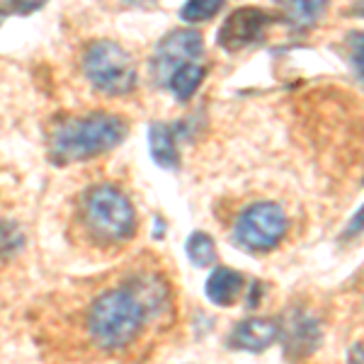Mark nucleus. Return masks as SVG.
Here are the masks:
<instances>
[{
    "instance_id": "nucleus-1",
    "label": "nucleus",
    "mask_w": 364,
    "mask_h": 364,
    "mask_svg": "<svg viewBox=\"0 0 364 364\" xmlns=\"http://www.w3.org/2000/svg\"><path fill=\"white\" fill-rule=\"evenodd\" d=\"M166 284L154 277H139L132 284L102 291L87 309V336L100 350L119 352L136 343L151 316L168 306Z\"/></svg>"
},
{
    "instance_id": "nucleus-2",
    "label": "nucleus",
    "mask_w": 364,
    "mask_h": 364,
    "mask_svg": "<svg viewBox=\"0 0 364 364\" xmlns=\"http://www.w3.org/2000/svg\"><path fill=\"white\" fill-rule=\"evenodd\" d=\"M127 136V122L117 114H87L63 122L51 136V154L58 163L87 161L107 154Z\"/></svg>"
},
{
    "instance_id": "nucleus-3",
    "label": "nucleus",
    "mask_w": 364,
    "mask_h": 364,
    "mask_svg": "<svg viewBox=\"0 0 364 364\" xmlns=\"http://www.w3.org/2000/svg\"><path fill=\"white\" fill-rule=\"evenodd\" d=\"M85 231L100 243H124L136 233V214L129 197L114 185H95L80 199Z\"/></svg>"
},
{
    "instance_id": "nucleus-4",
    "label": "nucleus",
    "mask_w": 364,
    "mask_h": 364,
    "mask_svg": "<svg viewBox=\"0 0 364 364\" xmlns=\"http://www.w3.org/2000/svg\"><path fill=\"white\" fill-rule=\"evenodd\" d=\"M85 75L105 95H129L136 87V63L117 42L100 39L85 49Z\"/></svg>"
},
{
    "instance_id": "nucleus-5",
    "label": "nucleus",
    "mask_w": 364,
    "mask_h": 364,
    "mask_svg": "<svg viewBox=\"0 0 364 364\" xmlns=\"http://www.w3.org/2000/svg\"><path fill=\"white\" fill-rule=\"evenodd\" d=\"M287 214L279 204L274 202H257L238 216L233 226V238L243 250L250 252H267L287 233Z\"/></svg>"
},
{
    "instance_id": "nucleus-6",
    "label": "nucleus",
    "mask_w": 364,
    "mask_h": 364,
    "mask_svg": "<svg viewBox=\"0 0 364 364\" xmlns=\"http://www.w3.org/2000/svg\"><path fill=\"white\" fill-rule=\"evenodd\" d=\"M204 54V39L195 29H175L161 44L156 46L154 58H151V75L158 83H168L170 75L178 70L182 63L197 61Z\"/></svg>"
},
{
    "instance_id": "nucleus-7",
    "label": "nucleus",
    "mask_w": 364,
    "mask_h": 364,
    "mask_svg": "<svg viewBox=\"0 0 364 364\" xmlns=\"http://www.w3.org/2000/svg\"><path fill=\"white\" fill-rule=\"evenodd\" d=\"M269 22H272V17L257 8L236 10V13L224 22V27H221L219 44L228 51L243 49V46H248L255 42V39L262 37V32H265V27Z\"/></svg>"
},
{
    "instance_id": "nucleus-8",
    "label": "nucleus",
    "mask_w": 364,
    "mask_h": 364,
    "mask_svg": "<svg viewBox=\"0 0 364 364\" xmlns=\"http://www.w3.org/2000/svg\"><path fill=\"white\" fill-rule=\"evenodd\" d=\"M287 343V355L291 357H306L311 355L321 343V328L311 316L301 314H291V321L284 326V333H282Z\"/></svg>"
},
{
    "instance_id": "nucleus-9",
    "label": "nucleus",
    "mask_w": 364,
    "mask_h": 364,
    "mask_svg": "<svg viewBox=\"0 0 364 364\" xmlns=\"http://www.w3.org/2000/svg\"><path fill=\"white\" fill-rule=\"evenodd\" d=\"M279 338V326L267 318H250L236 326L231 333V345L245 352H262Z\"/></svg>"
},
{
    "instance_id": "nucleus-10",
    "label": "nucleus",
    "mask_w": 364,
    "mask_h": 364,
    "mask_svg": "<svg viewBox=\"0 0 364 364\" xmlns=\"http://www.w3.org/2000/svg\"><path fill=\"white\" fill-rule=\"evenodd\" d=\"M240 289H243V277H240L236 269L216 267L211 272V277L207 279V296L216 306H231L238 299Z\"/></svg>"
},
{
    "instance_id": "nucleus-11",
    "label": "nucleus",
    "mask_w": 364,
    "mask_h": 364,
    "mask_svg": "<svg viewBox=\"0 0 364 364\" xmlns=\"http://www.w3.org/2000/svg\"><path fill=\"white\" fill-rule=\"evenodd\" d=\"M149 141H151V156L161 168L166 170H175L180 166V156L178 149H175V139L170 134V129L166 124H154L149 132Z\"/></svg>"
},
{
    "instance_id": "nucleus-12",
    "label": "nucleus",
    "mask_w": 364,
    "mask_h": 364,
    "mask_svg": "<svg viewBox=\"0 0 364 364\" xmlns=\"http://www.w3.org/2000/svg\"><path fill=\"white\" fill-rule=\"evenodd\" d=\"M202 80H204V68L199 66L197 61H187V63H182L173 75H170L168 85L180 102H187V100L199 90Z\"/></svg>"
},
{
    "instance_id": "nucleus-13",
    "label": "nucleus",
    "mask_w": 364,
    "mask_h": 364,
    "mask_svg": "<svg viewBox=\"0 0 364 364\" xmlns=\"http://www.w3.org/2000/svg\"><path fill=\"white\" fill-rule=\"evenodd\" d=\"M277 3L282 5V10H284L287 17L294 25L306 27L318 20V15L323 13L328 0H277Z\"/></svg>"
},
{
    "instance_id": "nucleus-14",
    "label": "nucleus",
    "mask_w": 364,
    "mask_h": 364,
    "mask_svg": "<svg viewBox=\"0 0 364 364\" xmlns=\"http://www.w3.org/2000/svg\"><path fill=\"white\" fill-rule=\"evenodd\" d=\"M187 257L197 267H211L216 262V245L214 238L204 231H195L187 238Z\"/></svg>"
},
{
    "instance_id": "nucleus-15",
    "label": "nucleus",
    "mask_w": 364,
    "mask_h": 364,
    "mask_svg": "<svg viewBox=\"0 0 364 364\" xmlns=\"http://www.w3.org/2000/svg\"><path fill=\"white\" fill-rule=\"evenodd\" d=\"M224 0H187L180 10V17L185 22H204L219 13Z\"/></svg>"
},
{
    "instance_id": "nucleus-16",
    "label": "nucleus",
    "mask_w": 364,
    "mask_h": 364,
    "mask_svg": "<svg viewBox=\"0 0 364 364\" xmlns=\"http://www.w3.org/2000/svg\"><path fill=\"white\" fill-rule=\"evenodd\" d=\"M22 248V233L15 224L0 221V255H13Z\"/></svg>"
},
{
    "instance_id": "nucleus-17",
    "label": "nucleus",
    "mask_w": 364,
    "mask_h": 364,
    "mask_svg": "<svg viewBox=\"0 0 364 364\" xmlns=\"http://www.w3.org/2000/svg\"><path fill=\"white\" fill-rule=\"evenodd\" d=\"M44 3L46 0H10V8H13V13L17 15H29L37 8H42Z\"/></svg>"
},
{
    "instance_id": "nucleus-18",
    "label": "nucleus",
    "mask_w": 364,
    "mask_h": 364,
    "mask_svg": "<svg viewBox=\"0 0 364 364\" xmlns=\"http://www.w3.org/2000/svg\"><path fill=\"white\" fill-rule=\"evenodd\" d=\"M352 58H355L357 68H360L364 75V34H355V37H352Z\"/></svg>"
},
{
    "instance_id": "nucleus-19",
    "label": "nucleus",
    "mask_w": 364,
    "mask_h": 364,
    "mask_svg": "<svg viewBox=\"0 0 364 364\" xmlns=\"http://www.w3.org/2000/svg\"><path fill=\"white\" fill-rule=\"evenodd\" d=\"M360 233H364V207L357 211L355 219L350 221V226L345 228V238H355V236H360Z\"/></svg>"
},
{
    "instance_id": "nucleus-20",
    "label": "nucleus",
    "mask_w": 364,
    "mask_h": 364,
    "mask_svg": "<svg viewBox=\"0 0 364 364\" xmlns=\"http://www.w3.org/2000/svg\"><path fill=\"white\" fill-rule=\"evenodd\" d=\"M350 360H355V362H364V345H355V350L350 352Z\"/></svg>"
}]
</instances>
